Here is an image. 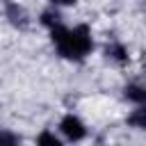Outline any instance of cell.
Listing matches in <instances>:
<instances>
[{"label": "cell", "mask_w": 146, "mask_h": 146, "mask_svg": "<svg viewBox=\"0 0 146 146\" xmlns=\"http://www.w3.org/2000/svg\"><path fill=\"white\" fill-rule=\"evenodd\" d=\"M128 125L137 130H146V105H137V110L128 114Z\"/></svg>", "instance_id": "cell-6"}, {"label": "cell", "mask_w": 146, "mask_h": 146, "mask_svg": "<svg viewBox=\"0 0 146 146\" xmlns=\"http://www.w3.org/2000/svg\"><path fill=\"white\" fill-rule=\"evenodd\" d=\"M41 25H46L48 30H55V27H59V25H64L62 23V14L52 7V9H46L43 14H41Z\"/></svg>", "instance_id": "cell-7"}, {"label": "cell", "mask_w": 146, "mask_h": 146, "mask_svg": "<svg viewBox=\"0 0 146 146\" xmlns=\"http://www.w3.org/2000/svg\"><path fill=\"white\" fill-rule=\"evenodd\" d=\"M5 16L9 18V23H11L14 27H21V30H25V27H27V23H30L27 11H25L18 2H11V0H7V2H5Z\"/></svg>", "instance_id": "cell-3"}, {"label": "cell", "mask_w": 146, "mask_h": 146, "mask_svg": "<svg viewBox=\"0 0 146 146\" xmlns=\"http://www.w3.org/2000/svg\"><path fill=\"white\" fill-rule=\"evenodd\" d=\"M78 0H50L52 7H68V5H75Z\"/></svg>", "instance_id": "cell-10"}, {"label": "cell", "mask_w": 146, "mask_h": 146, "mask_svg": "<svg viewBox=\"0 0 146 146\" xmlns=\"http://www.w3.org/2000/svg\"><path fill=\"white\" fill-rule=\"evenodd\" d=\"M123 96H125L130 103H135V105H146V84L132 82V84H128V87L123 89Z\"/></svg>", "instance_id": "cell-5"}, {"label": "cell", "mask_w": 146, "mask_h": 146, "mask_svg": "<svg viewBox=\"0 0 146 146\" xmlns=\"http://www.w3.org/2000/svg\"><path fill=\"white\" fill-rule=\"evenodd\" d=\"M59 132L68 139V141H80L87 137V128L84 123L75 116V114H66L62 121H59Z\"/></svg>", "instance_id": "cell-2"}, {"label": "cell", "mask_w": 146, "mask_h": 146, "mask_svg": "<svg viewBox=\"0 0 146 146\" xmlns=\"http://www.w3.org/2000/svg\"><path fill=\"white\" fill-rule=\"evenodd\" d=\"M105 57L110 62H116V64H123L128 62V48L121 43V41H112L105 46Z\"/></svg>", "instance_id": "cell-4"}, {"label": "cell", "mask_w": 146, "mask_h": 146, "mask_svg": "<svg viewBox=\"0 0 146 146\" xmlns=\"http://www.w3.org/2000/svg\"><path fill=\"white\" fill-rule=\"evenodd\" d=\"M50 39H52L57 52L71 62H80L94 50L91 30L87 25H75V27L59 25V27L50 30Z\"/></svg>", "instance_id": "cell-1"}, {"label": "cell", "mask_w": 146, "mask_h": 146, "mask_svg": "<svg viewBox=\"0 0 146 146\" xmlns=\"http://www.w3.org/2000/svg\"><path fill=\"white\" fill-rule=\"evenodd\" d=\"M36 144H41V146H59L62 141H59V137H55L52 132H41L39 137H36Z\"/></svg>", "instance_id": "cell-8"}, {"label": "cell", "mask_w": 146, "mask_h": 146, "mask_svg": "<svg viewBox=\"0 0 146 146\" xmlns=\"http://www.w3.org/2000/svg\"><path fill=\"white\" fill-rule=\"evenodd\" d=\"M11 144H18V135L9 130H0V146H11Z\"/></svg>", "instance_id": "cell-9"}]
</instances>
